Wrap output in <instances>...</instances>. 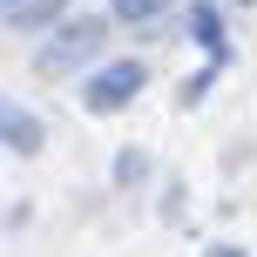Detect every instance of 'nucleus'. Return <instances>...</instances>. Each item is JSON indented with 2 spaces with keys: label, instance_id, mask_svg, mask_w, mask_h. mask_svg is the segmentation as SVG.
<instances>
[{
  "label": "nucleus",
  "instance_id": "1",
  "mask_svg": "<svg viewBox=\"0 0 257 257\" xmlns=\"http://www.w3.org/2000/svg\"><path fill=\"white\" fill-rule=\"evenodd\" d=\"M102 41H108V21H102V14H68V21L34 48V75H48V81L81 75V68L102 54Z\"/></svg>",
  "mask_w": 257,
  "mask_h": 257
},
{
  "label": "nucleus",
  "instance_id": "7",
  "mask_svg": "<svg viewBox=\"0 0 257 257\" xmlns=\"http://www.w3.org/2000/svg\"><path fill=\"white\" fill-rule=\"evenodd\" d=\"M142 169H149V156H142V149H122V156H115V176H122V183H136Z\"/></svg>",
  "mask_w": 257,
  "mask_h": 257
},
{
  "label": "nucleus",
  "instance_id": "8",
  "mask_svg": "<svg viewBox=\"0 0 257 257\" xmlns=\"http://www.w3.org/2000/svg\"><path fill=\"white\" fill-rule=\"evenodd\" d=\"M210 257H244V250H237V244H217V250H210Z\"/></svg>",
  "mask_w": 257,
  "mask_h": 257
},
{
  "label": "nucleus",
  "instance_id": "4",
  "mask_svg": "<svg viewBox=\"0 0 257 257\" xmlns=\"http://www.w3.org/2000/svg\"><path fill=\"white\" fill-rule=\"evenodd\" d=\"M0 136H7L14 156H41V142H48V136H41V122L27 115V108H7V115H0Z\"/></svg>",
  "mask_w": 257,
  "mask_h": 257
},
{
  "label": "nucleus",
  "instance_id": "5",
  "mask_svg": "<svg viewBox=\"0 0 257 257\" xmlns=\"http://www.w3.org/2000/svg\"><path fill=\"white\" fill-rule=\"evenodd\" d=\"M190 34L203 41L210 54H230V48H223V14H217V0H196V7H190Z\"/></svg>",
  "mask_w": 257,
  "mask_h": 257
},
{
  "label": "nucleus",
  "instance_id": "2",
  "mask_svg": "<svg viewBox=\"0 0 257 257\" xmlns=\"http://www.w3.org/2000/svg\"><path fill=\"white\" fill-rule=\"evenodd\" d=\"M142 88H149V68L142 61H108V68H95V75L81 81V108H88V115H115Z\"/></svg>",
  "mask_w": 257,
  "mask_h": 257
},
{
  "label": "nucleus",
  "instance_id": "6",
  "mask_svg": "<svg viewBox=\"0 0 257 257\" xmlns=\"http://www.w3.org/2000/svg\"><path fill=\"white\" fill-rule=\"evenodd\" d=\"M163 14H169V0H115L108 21H122V27H156Z\"/></svg>",
  "mask_w": 257,
  "mask_h": 257
},
{
  "label": "nucleus",
  "instance_id": "3",
  "mask_svg": "<svg viewBox=\"0 0 257 257\" xmlns=\"http://www.w3.org/2000/svg\"><path fill=\"white\" fill-rule=\"evenodd\" d=\"M68 21V0H7V27L14 34H54Z\"/></svg>",
  "mask_w": 257,
  "mask_h": 257
}]
</instances>
